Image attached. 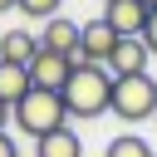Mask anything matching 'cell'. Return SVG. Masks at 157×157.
Returning a JSON list of instances; mask_svg holds the SVG:
<instances>
[{
    "label": "cell",
    "instance_id": "2",
    "mask_svg": "<svg viewBox=\"0 0 157 157\" xmlns=\"http://www.w3.org/2000/svg\"><path fill=\"white\" fill-rule=\"evenodd\" d=\"M10 123L25 132V137H44V132H59V128H69V108H64V98L59 93H44V88H29L15 108H10Z\"/></svg>",
    "mask_w": 157,
    "mask_h": 157
},
{
    "label": "cell",
    "instance_id": "7",
    "mask_svg": "<svg viewBox=\"0 0 157 157\" xmlns=\"http://www.w3.org/2000/svg\"><path fill=\"white\" fill-rule=\"evenodd\" d=\"M147 59H152V54H147L142 39H118V49L108 54L103 69H108L113 78H132V74H147Z\"/></svg>",
    "mask_w": 157,
    "mask_h": 157
},
{
    "label": "cell",
    "instance_id": "8",
    "mask_svg": "<svg viewBox=\"0 0 157 157\" xmlns=\"http://www.w3.org/2000/svg\"><path fill=\"white\" fill-rule=\"evenodd\" d=\"M39 49L74 59V54H78V25H74V20H64V15L44 20V29H39Z\"/></svg>",
    "mask_w": 157,
    "mask_h": 157
},
{
    "label": "cell",
    "instance_id": "19",
    "mask_svg": "<svg viewBox=\"0 0 157 157\" xmlns=\"http://www.w3.org/2000/svg\"><path fill=\"white\" fill-rule=\"evenodd\" d=\"M152 123H157V113H152Z\"/></svg>",
    "mask_w": 157,
    "mask_h": 157
},
{
    "label": "cell",
    "instance_id": "3",
    "mask_svg": "<svg viewBox=\"0 0 157 157\" xmlns=\"http://www.w3.org/2000/svg\"><path fill=\"white\" fill-rule=\"evenodd\" d=\"M108 113H118L123 123H147L157 113V78L147 74H132V78H113V98H108Z\"/></svg>",
    "mask_w": 157,
    "mask_h": 157
},
{
    "label": "cell",
    "instance_id": "16",
    "mask_svg": "<svg viewBox=\"0 0 157 157\" xmlns=\"http://www.w3.org/2000/svg\"><path fill=\"white\" fill-rule=\"evenodd\" d=\"M5 123H10V108H5V103H0V132H5Z\"/></svg>",
    "mask_w": 157,
    "mask_h": 157
},
{
    "label": "cell",
    "instance_id": "1",
    "mask_svg": "<svg viewBox=\"0 0 157 157\" xmlns=\"http://www.w3.org/2000/svg\"><path fill=\"white\" fill-rule=\"evenodd\" d=\"M64 108H69V118H98V113H108V98H113V74L103 69V64H78L74 74H69V83H64Z\"/></svg>",
    "mask_w": 157,
    "mask_h": 157
},
{
    "label": "cell",
    "instance_id": "6",
    "mask_svg": "<svg viewBox=\"0 0 157 157\" xmlns=\"http://www.w3.org/2000/svg\"><path fill=\"white\" fill-rule=\"evenodd\" d=\"M147 5L142 0H113V5H103V20L118 29V39H142V29H147Z\"/></svg>",
    "mask_w": 157,
    "mask_h": 157
},
{
    "label": "cell",
    "instance_id": "11",
    "mask_svg": "<svg viewBox=\"0 0 157 157\" xmlns=\"http://www.w3.org/2000/svg\"><path fill=\"white\" fill-rule=\"evenodd\" d=\"M25 93H29V69H20V64H0V103L15 108Z\"/></svg>",
    "mask_w": 157,
    "mask_h": 157
},
{
    "label": "cell",
    "instance_id": "15",
    "mask_svg": "<svg viewBox=\"0 0 157 157\" xmlns=\"http://www.w3.org/2000/svg\"><path fill=\"white\" fill-rule=\"evenodd\" d=\"M0 157H20V147H15V137H10V132H0Z\"/></svg>",
    "mask_w": 157,
    "mask_h": 157
},
{
    "label": "cell",
    "instance_id": "12",
    "mask_svg": "<svg viewBox=\"0 0 157 157\" xmlns=\"http://www.w3.org/2000/svg\"><path fill=\"white\" fill-rule=\"evenodd\" d=\"M103 157H157V152L147 147V137H137V132H123V137H113V142L103 147Z\"/></svg>",
    "mask_w": 157,
    "mask_h": 157
},
{
    "label": "cell",
    "instance_id": "18",
    "mask_svg": "<svg viewBox=\"0 0 157 157\" xmlns=\"http://www.w3.org/2000/svg\"><path fill=\"white\" fill-rule=\"evenodd\" d=\"M142 5H147V10H157V0H142Z\"/></svg>",
    "mask_w": 157,
    "mask_h": 157
},
{
    "label": "cell",
    "instance_id": "4",
    "mask_svg": "<svg viewBox=\"0 0 157 157\" xmlns=\"http://www.w3.org/2000/svg\"><path fill=\"white\" fill-rule=\"evenodd\" d=\"M69 74H74V64H69L64 54H49V49H39V54L29 59V88H44V93H64Z\"/></svg>",
    "mask_w": 157,
    "mask_h": 157
},
{
    "label": "cell",
    "instance_id": "20",
    "mask_svg": "<svg viewBox=\"0 0 157 157\" xmlns=\"http://www.w3.org/2000/svg\"><path fill=\"white\" fill-rule=\"evenodd\" d=\"M103 5H113V0H103Z\"/></svg>",
    "mask_w": 157,
    "mask_h": 157
},
{
    "label": "cell",
    "instance_id": "9",
    "mask_svg": "<svg viewBox=\"0 0 157 157\" xmlns=\"http://www.w3.org/2000/svg\"><path fill=\"white\" fill-rule=\"evenodd\" d=\"M34 54H39V34H29L25 25H15V29L0 34V64H20V69H29Z\"/></svg>",
    "mask_w": 157,
    "mask_h": 157
},
{
    "label": "cell",
    "instance_id": "17",
    "mask_svg": "<svg viewBox=\"0 0 157 157\" xmlns=\"http://www.w3.org/2000/svg\"><path fill=\"white\" fill-rule=\"evenodd\" d=\"M5 10H15V0H0V15H5Z\"/></svg>",
    "mask_w": 157,
    "mask_h": 157
},
{
    "label": "cell",
    "instance_id": "5",
    "mask_svg": "<svg viewBox=\"0 0 157 157\" xmlns=\"http://www.w3.org/2000/svg\"><path fill=\"white\" fill-rule=\"evenodd\" d=\"M118 49V29L98 15V20H88V25H78V54L88 59V64H108V54Z\"/></svg>",
    "mask_w": 157,
    "mask_h": 157
},
{
    "label": "cell",
    "instance_id": "14",
    "mask_svg": "<svg viewBox=\"0 0 157 157\" xmlns=\"http://www.w3.org/2000/svg\"><path fill=\"white\" fill-rule=\"evenodd\" d=\"M142 44H147V54H157V10L147 15V29H142Z\"/></svg>",
    "mask_w": 157,
    "mask_h": 157
},
{
    "label": "cell",
    "instance_id": "10",
    "mask_svg": "<svg viewBox=\"0 0 157 157\" xmlns=\"http://www.w3.org/2000/svg\"><path fill=\"white\" fill-rule=\"evenodd\" d=\"M34 157H83V142L74 128H59V132H44L34 142Z\"/></svg>",
    "mask_w": 157,
    "mask_h": 157
},
{
    "label": "cell",
    "instance_id": "13",
    "mask_svg": "<svg viewBox=\"0 0 157 157\" xmlns=\"http://www.w3.org/2000/svg\"><path fill=\"white\" fill-rule=\"evenodd\" d=\"M59 5H64V0H15V10H20V15H29V20H54V15H59Z\"/></svg>",
    "mask_w": 157,
    "mask_h": 157
}]
</instances>
